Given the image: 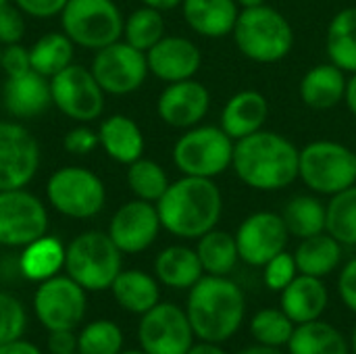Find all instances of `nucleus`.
<instances>
[{"label":"nucleus","instance_id":"obj_48","mask_svg":"<svg viewBox=\"0 0 356 354\" xmlns=\"http://www.w3.org/2000/svg\"><path fill=\"white\" fill-rule=\"evenodd\" d=\"M0 354H42V351H40L35 344H31V342L19 338V340L0 344Z\"/></svg>","mask_w":356,"mask_h":354},{"label":"nucleus","instance_id":"obj_50","mask_svg":"<svg viewBox=\"0 0 356 354\" xmlns=\"http://www.w3.org/2000/svg\"><path fill=\"white\" fill-rule=\"evenodd\" d=\"M188 354H227L219 344L215 342H204L200 340L198 344H192V348L188 351Z\"/></svg>","mask_w":356,"mask_h":354},{"label":"nucleus","instance_id":"obj_5","mask_svg":"<svg viewBox=\"0 0 356 354\" xmlns=\"http://www.w3.org/2000/svg\"><path fill=\"white\" fill-rule=\"evenodd\" d=\"M123 252L106 232L90 230L75 236L65 250V273L86 292L111 290L121 273Z\"/></svg>","mask_w":356,"mask_h":354},{"label":"nucleus","instance_id":"obj_15","mask_svg":"<svg viewBox=\"0 0 356 354\" xmlns=\"http://www.w3.org/2000/svg\"><path fill=\"white\" fill-rule=\"evenodd\" d=\"M234 236L240 261L250 267H265L273 257L286 250L290 240L284 217L273 211H257L248 215Z\"/></svg>","mask_w":356,"mask_h":354},{"label":"nucleus","instance_id":"obj_46","mask_svg":"<svg viewBox=\"0 0 356 354\" xmlns=\"http://www.w3.org/2000/svg\"><path fill=\"white\" fill-rule=\"evenodd\" d=\"M338 292L342 303L356 313V259L348 261L342 271H340V280H338Z\"/></svg>","mask_w":356,"mask_h":354},{"label":"nucleus","instance_id":"obj_56","mask_svg":"<svg viewBox=\"0 0 356 354\" xmlns=\"http://www.w3.org/2000/svg\"><path fill=\"white\" fill-rule=\"evenodd\" d=\"M6 2H13V0H0V6H2V4H6Z\"/></svg>","mask_w":356,"mask_h":354},{"label":"nucleus","instance_id":"obj_16","mask_svg":"<svg viewBox=\"0 0 356 354\" xmlns=\"http://www.w3.org/2000/svg\"><path fill=\"white\" fill-rule=\"evenodd\" d=\"M40 169V146L17 121H0V190L27 188Z\"/></svg>","mask_w":356,"mask_h":354},{"label":"nucleus","instance_id":"obj_11","mask_svg":"<svg viewBox=\"0 0 356 354\" xmlns=\"http://www.w3.org/2000/svg\"><path fill=\"white\" fill-rule=\"evenodd\" d=\"M90 71L104 94L111 96H127L138 92L150 73L146 52L134 48L125 40H117L96 50Z\"/></svg>","mask_w":356,"mask_h":354},{"label":"nucleus","instance_id":"obj_4","mask_svg":"<svg viewBox=\"0 0 356 354\" xmlns=\"http://www.w3.org/2000/svg\"><path fill=\"white\" fill-rule=\"evenodd\" d=\"M232 38L242 56L261 65L280 63L294 48L292 23L269 4L242 8Z\"/></svg>","mask_w":356,"mask_h":354},{"label":"nucleus","instance_id":"obj_12","mask_svg":"<svg viewBox=\"0 0 356 354\" xmlns=\"http://www.w3.org/2000/svg\"><path fill=\"white\" fill-rule=\"evenodd\" d=\"M46 204L25 188L0 190V246L23 248L48 234Z\"/></svg>","mask_w":356,"mask_h":354},{"label":"nucleus","instance_id":"obj_7","mask_svg":"<svg viewBox=\"0 0 356 354\" xmlns=\"http://www.w3.org/2000/svg\"><path fill=\"white\" fill-rule=\"evenodd\" d=\"M298 179L313 194L334 196L356 184V150L334 140H315L300 148Z\"/></svg>","mask_w":356,"mask_h":354},{"label":"nucleus","instance_id":"obj_14","mask_svg":"<svg viewBox=\"0 0 356 354\" xmlns=\"http://www.w3.org/2000/svg\"><path fill=\"white\" fill-rule=\"evenodd\" d=\"M194 338L186 309L173 303H159L138 325V342L146 354H188Z\"/></svg>","mask_w":356,"mask_h":354},{"label":"nucleus","instance_id":"obj_43","mask_svg":"<svg viewBox=\"0 0 356 354\" xmlns=\"http://www.w3.org/2000/svg\"><path fill=\"white\" fill-rule=\"evenodd\" d=\"M63 146L67 152H71L75 156H86L100 146L98 144V129H92L90 125L79 123L77 127H73L65 134Z\"/></svg>","mask_w":356,"mask_h":354},{"label":"nucleus","instance_id":"obj_8","mask_svg":"<svg viewBox=\"0 0 356 354\" xmlns=\"http://www.w3.org/2000/svg\"><path fill=\"white\" fill-rule=\"evenodd\" d=\"M123 21L115 0H69L60 13V27L71 42L94 52L123 38Z\"/></svg>","mask_w":356,"mask_h":354},{"label":"nucleus","instance_id":"obj_9","mask_svg":"<svg viewBox=\"0 0 356 354\" xmlns=\"http://www.w3.org/2000/svg\"><path fill=\"white\" fill-rule=\"evenodd\" d=\"M48 204L69 219H92L106 204L102 179L79 165L56 169L46 184Z\"/></svg>","mask_w":356,"mask_h":354},{"label":"nucleus","instance_id":"obj_29","mask_svg":"<svg viewBox=\"0 0 356 354\" xmlns=\"http://www.w3.org/2000/svg\"><path fill=\"white\" fill-rule=\"evenodd\" d=\"M296 267L298 273L313 275V277H325L334 273L342 261V244L327 232L311 236L300 240L296 252Z\"/></svg>","mask_w":356,"mask_h":354},{"label":"nucleus","instance_id":"obj_38","mask_svg":"<svg viewBox=\"0 0 356 354\" xmlns=\"http://www.w3.org/2000/svg\"><path fill=\"white\" fill-rule=\"evenodd\" d=\"M296 323L282 309H261L250 321V334L257 344L284 348L288 346Z\"/></svg>","mask_w":356,"mask_h":354},{"label":"nucleus","instance_id":"obj_35","mask_svg":"<svg viewBox=\"0 0 356 354\" xmlns=\"http://www.w3.org/2000/svg\"><path fill=\"white\" fill-rule=\"evenodd\" d=\"M169 175L163 169V165H159L152 159H138L131 165H127V186L129 192L146 202H159L161 196L167 192L169 188Z\"/></svg>","mask_w":356,"mask_h":354},{"label":"nucleus","instance_id":"obj_30","mask_svg":"<svg viewBox=\"0 0 356 354\" xmlns=\"http://www.w3.org/2000/svg\"><path fill=\"white\" fill-rule=\"evenodd\" d=\"M325 52L330 63L344 73H356V6L338 10L325 33Z\"/></svg>","mask_w":356,"mask_h":354},{"label":"nucleus","instance_id":"obj_44","mask_svg":"<svg viewBox=\"0 0 356 354\" xmlns=\"http://www.w3.org/2000/svg\"><path fill=\"white\" fill-rule=\"evenodd\" d=\"M0 69L4 71L6 77H17L27 71H31V58H29V48H25L21 42L19 44H8L2 46V63Z\"/></svg>","mask_w":356,"mask_h":354},{"label":"nucleus","instance_id":"obj_1","mask_svg":"<svg viewBox=\"0 0 356 354\" xmlns=\"http://www.w3.org/2000/svg\"><path fill=\"white\" fill-rule=\"evenodd\" d=\"M300 148L277 131L261 129L236 140L232 169L257 192H280L298 179Z\"/></svg>","mask_w":356,"mask_h":354},{"label":"nucleus","instance_id":"obj_37","mask_svg":"<svg viewBox=\"0 0 356 354\" xmlns=\"http://www.w3.org/2000/svg\"><path fill=\"white\" fill-rule=\"evenodd\" d=\"M325 232L342 246H356V184L330 196Z\"/></svg>","mask_w":356,"mask_h":354},{"label":"nucleus","instance_id":"obj_23","mask_svg":"<svg viewBox=\"0 0 356 354\" xmlns=\"http://www.w3.org/2000/svg\"><path fill=\"white\" fill-rule=\"evenodd\" d=\"M179 8L186 25L194 33L211 40L232 35L242 10L236 0H184Z\"/></svg>","mask_w":356,"mask_h":354},{"label":"nucleus","instance_id":"obj_47","mask_svg":"<svg viewBox=\"0 0 356 354\" xmlns=\"http://www.w3.org/2000/svg\"><path fill=\"white\" fill-rule=\"evenodd\" d=\"M48 351H50V354L77 353L75 330H54V332H48Z\"/></svg>","mask_w":356,"mask_h":354},{"label":"nucleus","instance_id":"obj_13","mask_svg":"<svg viewBox=\"0 0 356 354\" xmlns=\"http://www.w3.org/2000/svg\"><path fill=\"white\" fill-rule=\"evenodd\" d=\"M52 104L77 123H90L104 111V90L98 86L90 67L71 63L50 77Z\"/></svg>","mask_w":356,"mask_h":354},{"label":"nucleus","instance_id":"obj_39","mask_svg":"<svg viewBox=\"0 0 356 354\" xmlns=\"http://www.w3.org/2000/svg\"><path fill=\"white\" fill-rule=\"evenodd\" d=\"M123 332L111 319H98L81 328L77 334L79 354H119L123 351Z\"/></svg>","mask_w":356,"mask_h":354},{"label":"nucleus","instance_id":"obj_58","mask_svg":"<svg viewBox=\"0 0 356 354\" xmlns=\"http://www.w3.org/2000/svg\"><path fill=\"white\" fill-rule=\"evenodd\" d=\"M71 354H79V353H71Z\"/></svg>","mask_w":356,"mask_h":354},{"label":"nucleus","instance_id":"obj_34","mask_svg":"<svg viewBox=\"0 0 356 354\" xmlns=\"http://www.w3.org/2000/svg\"><path fill=\"white\" fill-rule=\"evenodd\" d=\"M196 252L204 275H229L240 261L236 236L217 227L198 238Z\"/></svg>","mask_w":356,"mask_h":354},{"label":"nucleus","instance_id":"obj_2","mask_svg":"<svg viewBox=\"0 0 356 354\" xmlns=\"http://www.w3.org/2000/svg\"><path fill=\"white\" fill-rule=\"evenodd\" d=\"M161 225L175 238L198 240L215 230L223 213V194L215 179L181 175L156 202Z\"/></svg>","mask_w":356,"mask_h":354},{"label":"nucleus","instance_id":"obj_24","mask_svg":"<svg viewBox=\"0 0 356 354\" xmlns=\"http://www.w3.org/2000/svg\"><path fill=\"white\" fill-rule=\"evenodd\" d=\"M269 117V100L257 90L236 92L221 111V129L234 138L242 140L261 131Z\"/></svg>","mask_w":356,"mask_h":354},{"label":"nucleus","instance_id":"obj_10","mask_svg":"<svg viewBox=\"0 0 356 354\" xmlns=\"http://www.w3.org/2000/svg\"><path fill=\"white\" fill-rule=\"evenodd\" d=\"M86 290L67 273H58L38 284L33 294V313L46 332L75 330L86 317Z\"/></svg>","mask_w":356,"mask_h":354},{"label":"nucleus","instance_id":"obj_26","mask_svg":"<svg viewBox=\"0 0 356 354\" xmlns=\"http://www.w3.org/2000/svg\"><path fill=\"white\" fill-rule=\"evenodd\" d=\"M204 275L196 248L173 244L159 252L154 261V277L173 290H190Z\"/></svg>","mask_w":356,"mask_h":354},{"label":"nucleus","instance_id":"obj_6","mask_svg":"<svg viewBox=\"0 0 356 354\" xmlns=\"http://www.w3.org/2000/svg\"><path fill=\"white\" fill-rule=\"evenodd\" d=\"M236 140L221 125H194L173 144V163L181 175L215 179L232 169Z\"/></svg>","mask_w":356,"mask_h":354},{"label":"nucleus","instance_id":"obj_20","mask_svg":"<svg viewBox=\"0 0 356 354\" xmlns=\"http://www.w3.org/2000/svg\"><path fill=\"white\" fill-rule=\"evenodd\" d=\"M4 108L15 119H33L42 115L48 104H52L50 98V79L35 73L33 69L17 75L6 77L4 90H2Z\"/></svg>","mask_w":356,"mask_h":354},{"label":"nucleus","instance_id":"obj_21","mask_svg":"<svg viewBox=\"0 0 356 354\" xmlns=\"http://www.w3.org/2000/svg\"><path fill=\"white\" fill-rule=\"evenodd\" d=\"M348 73H344L334 63H319L311 67L298 83V96L307 108L332 111L344 102Z\"/></svg>","mask_w":356,"mask_h":354},{"label":"nucleus","instance_id":"obj_52","mask_svg":"<svg viewBox=\"0 0 356 354\" xmlns=\"http://www.w3.org/2000/svg\"><path fill=\"white\" fill-rule=\"evenodd\" d=\"M238 354H286L282 348H273V346H263V344H257V346H250L246 351Z\"/></svg>","mask_w":356,"mask_h":354},{"label":"nucleus","instance_id":"obj_49","mask_svg":"<svg viewBox=\"0 0 356 354\" xmlns=\"http://www.w3.org/2000/svg\"><path fill=\"white\" fill-rule=\"evenodd\" d=\"M344 104L348 111L356 117V73H350L348 83H346V94H344Z\"/></svg>","mask_w":356,"mask_h":354},{"label":"nucleus","instance_id":"obj_51","mask_svg":"<svg viewBox=\"0 0 356 354\" xmlns=\"http://www.w3.org/2000/svg\"><path fill=\"white\" fill-rule=\"evenodd\" d=\"M144 6H150V8H156L161 13L165 10H173V8H179L184 0H140Z\"/></svg>","mask_w":356,"mask_h":354},{"label":"nucleus","instance_id":"obj_54","mask_svg":"<svg viewBox=\"0 0 356 354\" xmlns=\"http://www.w3.org/2000/svg\"><path fill=\"white\" fill-rule=\"evenodd\" d=\"M119 354H146V353H144V351L140 348V351H121Z\"/></svg>","mask_w":356,"mask_h":354},{"label":"nucleus","instance_id":"obj_22","mask_svg":"<svg viewBox=\"0 0 356 354\" xmlns=\"http://www.w3.org/2000/svg\"><path fill=\"white\" fill-rule=\"evenodd\" d=\"M280 294V309L296 325L321 319L330 303V294L323 280L305 273H298Z\"/></svg>","mask_w":356,"mask_h":354},{"label":"nucleus","instance_id":"obj_18","mask_svg":"<svg viewBox=\"0 0 356 354\" xmlns=\"http://www.w3.org/2000/svg\"><path fill=\"white\" fill-rule=\"evenodd\" d=\"M211 108V92L198 79H184L167 83L156 100L161 121L175 129H190L200 125Z\"/></svg>","mask_w":356,"mask_h":354},{"label":"nucleus","instance_id":"obj_45","mask_svg":"<svg viewBox=\"0 0 356 354\" xmlns=\"http://www.w3.org/2000/svg\"><path fill=\"white\" fill-rule=\"evenodd\" d=\"M17 8L33 19H50V17H60L65 4L69 0H13Z\"/></svg>","mask_w":356,"mask_h":354},{"label":"nucleus","instance_id":"obj_55","mask_svg":"<svg viewBox=\"0 0 356 354\" xmlns=\"http://www.w3.org/2000/svg\"><path fill=\"white\" fill-rule=\"evenodd\" d=\"M353 353L356 354V328H355V334H353Z\"/></svg>","mask_w":356,"mask_h":354},{"label":"nucleus","instance_id":"obj_42","mask_svg":"<svg viewBox=\"0 0 356 354\" xmlns=\"http://www.w3.org/2000/svg\"><path fill=\"white\" fill-rule=\"evenodd\" d=\"M25 35V19L15 2L0 6V46L19 44Z\"/></svg>","mask_w":356,"mask_h":354},{"label":"nucleus","instance_id":"obj_28","mask_svg":"<svg viewBox=\"0 0 356 354\" xmlns=\"http://www.w3.org/2000/svg\"><path fill=\"white\" fill-rule=\"evenodd\" d=\"M65 250L67 246L58 238L48 234L23 246L19 255V269L23 280L40 284L48 277L58 275L65 269Z\"/></svg>","mask_w":356,"mask_h":354},{"label":"nucleus","instance_id":"obj_31","mask_svg":"<svg viewBox=\"0 0 356 354\" xmlns=\"http://www.w3.org/2000/svg\"><path fill=\"white\" fill-rule=\"evenodd\" d=\"M286 348L288 354H348V342L332 323L317 319L296 325Z\"/></svg>","mask_w":356,"mask_h":354},{"label":"nucleus","instance_id":"obj_32","mask_svg":"<svg viewBox=\"0 0 356 354\" xmlns=\"http://www.w3.org/2000/svg\"><path fill=\"white\" fill-rule=\"evenodd\" d=\"M284 223L290 236L305 240L317 234H323L327 227V204H323L313 194L294 196L282 211Z\"/></svg>","mask_w":356,"mask_h":354},{"label":"nucleus","instance_id":"obj_36","mask_svg":"<svg viewBox=\"0 0 356 354\" xmlns=\"http://www.w3.org/2000/svg\"><path fill=\"white\" fill-rule=\"evenodd\" d=\"M165 35V19L163 13L150 6H140L129 13L123 21V38L134 48L148 52L161 38Z\"/></svg>","mask_w":356,"mask_h":354},{"label":"nucleus","instance_id":"obj_19","mask_svg":"<svg viewBox=\"0 0 356 354\" xmlns=\"http://www.w3.org/2000/svg\"><path fill=\"white\" fill-rule=\"evenodd\" d=\"M148 71L165 83L192 79L202 65L200 48L184 35H163L148 52Z\"/></svg>","mask_w":356,"mask_h":354},{"label":"nucleus","instance_id":"obj_41","mask_svg":"<svg viewBox=\"0 0 356 354\" xmlns=\"http://www.w3.org/2000/svg\"><path fill=\"white\" fill-rule=\"evenodd\" d=\"M298 275V267H296V259L290 252H280L277 257H273L265 267H263V282L269 290L273 292H282L286 286H290V282Z\"/></svg>","mask_w":356,"mask_h":354},{"label":"nucleus","instance_id":"obj_25","mask_svg":"<svg viewBox=\"0 0 356 354\" xmlns=\"http://www.w3.org/2000/svg\"><path fill=\"white\" fill-rule=\"evenodd\" d=\"M98 144L108 159L121 165H131L134 161L142 159L146 146L140 125L121 113L102 119L98 125Z\"/></svg>","mask_w":356,"mask_h":354},{"label":"nucleus","instance_id":"obj_3","mask_svg":"<svg viewBox=\"0 0 356 354\" xmlns=\"http://www.w3.org/2000/svg\"><path fill=\"white\" fill-rule=\"evenodd\" d=\"M186 313L198 340L221 344L240 330L246 315V298L227 275H202L190 288Z\"/></svg>","mask_w":356,"mask_h":354},{"label":"nucleus","instance_id":"obj_17","mask_svg":"<svg viewBox=\"0 0 356 354\" xmlns=\"http://www.w3.org/2000/svg\"><path fill=\"white\" fill-rule=\"evenodd\" d=\"M161 230L156 204L134 198L115 211L106 234L123 255H140L156 242Z\"/></svg>","mask_w":356,"mask_h":354},{"label":"nucleus","instance_id":"obj_33","mask_svg":"<svg viewBox=\"0 0 356 354\" xmlns=\"http://www.w3.org/2000/svg\"><path fill=\"white\" fill-rule=\"evenodd\" d=\"M73 54H75V44L65 31L44 33L29 48L31 69L48 79L60 73L63 69H67L73 63Z\"/></svg>","mask_w":356,"mask_h":354},{"label":"nucleus","instance_id":"obj_40","mask_svg":"<svg viewBox=\"0 0 356 354\" xmlns=\"http://www.w3.org/2000/svg\"><path fill=\"white\" fill-rule=\"evenodd\" d=\"M27 325V313L21 300L10 292H0V344L19 340Z\"/></svg>","mask_w":356,"mask_h":354},{"label":"nucleus","instance_id":"obj_57","mask_svg":"<svg viewBox=\"0 0 356 354\" xmlns=\"http://www.w3.org/2000/svg\"><path fill=\"white\" fill-rule=\"evenodd\" d=\"M0 63H2V46H0Z\"/></svg>","mask_w":356,"mask_h":354},{"label":"nucleus","instance_id":"obj_53","mask_svg":"<svg viewBox=\"0 0 356 354\" xmlns=\"http://www.w3.org/2000/svg\"><path fill=\"white\" fill-rule=\"evenodd\" d=\"M236 4H238L240 8H252V6L265 4V0H236Z\"/></svg>","mask_w":356,"mask_h":354},{"label":"nucleus","instance_id":"obj_27","mask_svg":"<svg viewBox=\"0 0 356 354\" xmlns=\"http://www.w3.org/2000/svg\"><path fill=\"white\" fill-rule=\"evenodd\" d=\"M111 292L123 311L140 317L161 303L159 280L140 269H121L111 286Z\"/></svg>","mask_w":356,"mask_h":354}]
</instances>
